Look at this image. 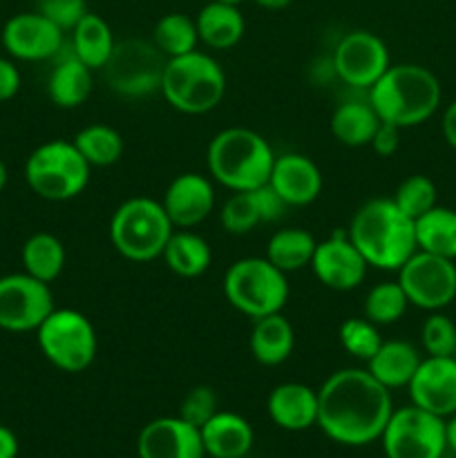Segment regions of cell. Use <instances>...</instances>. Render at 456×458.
Instances as JSON below:
<instances>
[{"mask_svg": "<svg viewBox=\"0 0 456 458\" xmlns=\"http://www.w3.org/2000/svg\"><path fill=\"white\" fill-rule=\"evenodd\" d=\"M268 186L286 206H308L322 192V170L316 161L300 152H286L273 161Z\"/></svg>", "mask_w": 456, "mask_h": 458, "instance_id": "44dd1931", "label": "cell"}, {"mask_svg": "<svg viewBox=\"0 0 456 458\" xmlns=\"http://www.w3.org/2000/svg\"><path fill=\"white\" fill-rule=\"evenodd\" d=\"M174 233L161 201L152 197H132L114 210L110 219V242L121 258L130 262H152L164 255Z\"/></svg>", "mask_w": 456, "mask_h": 458, "instance_id": "8992f818", "label": "cell"}, {"mask_svg": "<svg viewBox=\"0 0 456 458\" xmlns=\"http://www.w3.org/2000/svg\"><path fill=\"white\" fill-rule=\"evenodd\" d=\"M70 34V49L74 52V56L92 72L103 70L116 45L110 25L98 13L88 12Z\"/></svg>", "mask_w": 456, "mask_h": 458, "instance_id": "f1b7e54d", "label": "cell"}, {"mask_svg": "<svg viewBox=\"0 0 456 458\" xmlns=\"http://www.w3.org/2000/svg\"><path fill=\"white\" fill-rule=\"evenodd\" d=\"M54 309L52 289L45 282L25 271L0 277V329L12 334L36 331Z\"/></svg>", "mask_w": 456, "mask_h": 458, "instance_id": "4fadbf2b", "label": "cell"}, {"mask_svg": "<svg viewBox=\"0 0 456 458\" xmlns=\"http://www.w3.org/2000/svg\"><path fill=\"white\" fill-rule=\"evenodd\" d=\"M369 146L374 148V152L378 157L396 155L398 146H401V128L393 123H387V121H380Z\"/></svg>", "mask_w": 456, "mask_h": 458, "instance_id": "b9f144b4", "label": "cell"}, {"mask_svg": "<svg viewBox=\"0 0 456 458\" xmlns=\"http://www.w3.org/2000/svg\"><path fill=\"white\" fill-rule=\"evenodd\" d=\"M392 414V392L367 369L334 371L317 389L316 425L338 445L365 447L380 441Z\"/></svg>", "mask_w": 456, "mask_h": 458, "instance_id": "6da1fadb", "label": "cell"}, {"mask_svg": "<svg viewBox=\"0 0 456 458\" xmlns=\"http://www.w3.org/2000/svg\"><path fill=\"white\" fill-rule=\"evenodd\" d=\"M253 3L258 4V7H262V9H271V12H277V9L289 7L293 0H253Z\"/></svg>", "mask_w": 456, "mask_h": 458, "instance_id": "7dc6e473", "label": "cell"}, {"mask_svg": "<svg viewBox=\"0 0 456 458\" xmlns=\"http://www.w3.org/2000/svg\"><path fill=\"white\" fill-rule=\"evenodd\" d=\"M347 233L367 264L378 271H398L418 250L414 219L384 197L362 204Z\"/></svg>", "mask_w": 456, "mask_h": 458, "instance_id": "7a4b0ae2", "label": "cell"}, {"mask_svg": "<svg viewBox=\"0 0 456 458\" xmlns=\"http://www.w3.org/2000/svg\"><path fill=\"white\" fill-rule=\"evenodd\" d=\"M18 450H21V443L16 434L7 425H0V458H16Z\"/></svg>", "mask_w": 456, "mask_h": 458, "instance_id": "f6af8a7d", "label": "cell"}, {"mask_svg": "<svg viewBox=\"0 0 456 458\" xmlns=\"http://www.w3.org/2000/svg\"><path fill=\"white\" fill-rule=\"evenodd\" d=\"M63 49L56 56L58 63L47 79V94L56 107L74 110V107L83 106L92 94V70L85 63H80L72 49L70 56H65Z\"/></svg>", "mask_w": 456, "mask_h": 458, "instance_id": "484cf974", "label": "cell"}, {"mask_svg": "<svg viewBox=\"0 0 456 458\" xmlns=\"http://www.w3.org/2000/svg\"><path fill=\"white\" fill-rule=\"evenodd\" d=\"M22 271L27 276L36 277V280L52 284L56 277H61L63 268H65L67 253L63 242L52 233H34L27 237L21 250Z\"/></svg>", "mask_w": 456, "mask_h": 458, "instance_id": "4dcf8cb0", "label": "cell"}, {"mask_svg": "<svg viewBox=\"0 0 456 458\" xmlns=\"http://www.w3.org/2000/svg\"><path fill=\"white\" fill-rule=\"evenodd\" d=\"M36 12L49 18L63 31H72L88 13V4L85 0H36Z\"/></svg>", "mask_w": 456, "mask_h": 458, "instance_id": "60d3db41", "label": "cell"}, {"mask_svg": "<svg viewBox=\"0 0 456 458\" xmlns=\"http://www.w3.org/2000/svg\"><path fill=\"white\" fill-rule=\"evenodd\" d=\"M92 165L76 150L74 141L52 139L31 150L25 161V182L47 201H67L88 188Z\"/></svg>", "mask_w": 456, "mask_h": 458, "instance_id": "52a82bcc", "label": "cell"}, {"mask_svg": "<svg viewBox=\"0 0 456 458\" xmlns=\"http://www.w3.org/2000/svg\"><path fill=\"white\" fill-rule=\"evenodd\" d=\"M331 134L342 146L362 148L369 146L376 128L380 125V116L371 107L369 101H344L331 114Z\"/></svg>", "mask_w": 456, "mask_h": 458, "instance_id": "f546056e", "label": "cell"}, {"mask_svg": "<svg viewBox=\"0 0 456 458\" xmlns=\"http://www.w3.org/2000/svg\"><path fill=\"white\" fill-rule=\"evenodd\" d=\"M168 58L152 40L125 38L114 45L103 74L107 88L125 98H143L159 92Z\"/></svg>", "mask_w": 456, "mask_h": 458, "instance_id": "30bf717a", "label": "cell"}, {"mask_svg": "<svg viewBox=\"0 0 456 458\" xmlns=\"http://www.w3.org/2000/svg\"><path fill=\"white\" fill-rule=\"evenodd\" d=\"M137 454L139 458H206L199 428L182 416H161L143 425Z\"/></svg>", "mask_w": 456, "mask_h": 458, "instance_id": "ac0fdd59", "label": "cell"}, {"mask_svg": "<svg viewBox=\"0 0 456 458\" xmlns=\"http://www.w3.org/2000/svg\"><path fill=\"white\" fill-rule=\"evenodd\" d=\"M161 258L174 276L199 277L213 264V250H210L208 242L192 233L190 228H179L170 235Z\"/></svg>", "mask_w": 456, "mask_h": 458, "instance_id": "83f0119b", "label": "cell"}, {"mask_svg": "<svg viewBox=\"0 0 456 458\" xmlns=\"http://www.w3.org/2000/svg\"><path fill=\"white\" fill-rule=\"evenodd\" d=\"M250 353L264 367H277L291 358L295 349V331L280 313L258 318L249 338Z\"/></svg>", "mask_w": 456, "mask_h": 458, "instance_id": "4316f807", "label": "cell"}, {"mask_svg": "<svg viewBox=\"0 0 456 458\" xmlns=\"http://www.w3.org/2000/svg\"><path fill=\"white\" fill-rule=\"evenodd\" d=\"M420 343L427 356H454L456 353V325L450 316L434 311L420 329Z\"/></svg>", "mask_w": 456, "mask_h": 458, "instance_id": "f35d334b", "label": "cell"}, {"mask_svg": "<svg viewBox=\"0 0 456 458\" xmlns=\"http://www.w3.org/2000/svg\"><path fill=\"white\" fill-rule=\"evenodd\" d=\"M174 228H195L215 210V186L206 174L183 173L168 183L161 199Z\"/></svg>", "mask_w": 456, "mask_h": 458, "instance_id": "d6986e66", "label": "cell"}, {"mask_svg": "<svg viewBox=\"0 0 456 458\" xmlns=\"http://www.w3.org/2000/svg\"><path fill=\"white\" fill-rule=\"evenodd\" d=\"M331 63H334L335 76L356 89H369L392 65L384 40L367 30L344 34Z\"/></svg>", "mask_w": 456, "mask_h": 458, "instance_id": "5bb4252c", "label": "cell"}, {"mask_svg": "<svg viewBox=\"0 0 456 458\" xmlns=\"http://www.w3.org/2000/svg\"><path fill=\"white\" fill-rule=\"evenodd\" d=\"M36 340L45 360L65 374H80L98 352L97 329L76 309H54L36 329Z\"/></svg>", "mask_w": 456, "mask_h": 458, "instance_id": "9c48e42d", "label": "cell"}, {"mask_svg": "<svg viewBox=\"0 0 456 458\" xmlns=\"http://www.w3.org/2000/svg\"><path fill=\"white\" fill-rule=\"evenodd\" d=\"M215 3H226V4H240V3H244V0H215Z\"/></svg>", "mask_w": 456, "mask_h": 458, "instance_id": "681fc988", "label": "cell"}, {"mask_svg": "<svg viewBox=\"0 0 456 458\" xmlns=\"http://www.w3.org/2000/svg\"><path fill=\"white\" fill-rule=\"evenodd\" d=\"M152 43L156 45L165 58L183 56L188 52H195L197 43H199V34H197L195 18L188 13H165L156 21L155 30H152Z\"/></svg>", "mask_w": 456, "mask_h": 458, "instance_id": "e575fe53", "label": "cell"}, {"mask_svg": "<svg viewBox=\"0 0 456 458\" xmlns=\"http://www.w3.org/2000/svg\"><path fill=\"white\" fill-rule=\"evenodd\" d=\"M21 83L22 79L16 63H12L9 58H0V103L16 97L18 89H21Z\"/></svg>", "mask_w": 456, "mask_h": 458, "instance_id": "7bdbcfd3", "label": "cell"}, {"mask_svg": "<svg viewBox=\"0 0 456 458\" xmlns=\"http://www.w3.org/2000/svg\"><path fill=\"white\" fill-rule=\"evenodd\" d=\"M217 411V396H215L213 387H206V385L192 387L182 401V407H179V416L190 425H195V428H201Z\"/></svg>", "mask_w": 456, "mask_h": 458, "instance_id": "ab89813d", "label": "cell"}, {"mask_svg": "<svg viewBox=\"0 0 456 458\" xmlns=\"http://www.w3.org/2000/svg\"><path fill=\"white\" fill-rule=\"evenodd\" d=\"M338 338H340V344H342V349L349 353V356L365 362L369 360V358L378 352L380 344H383L378 325L367 320L365 316L347 318V320L340 325Z\"/></svg>", "mask_w": 456, "mask_h": 458, "instance_id": "74e56055", "label": "cell"}, {"mask_svg": "<svg viewBox=\"0 0 456 458\" xmlns=\"http://www.w3.org/2000/svg\"><path fill=\"white\" fill-rule=\"evenodd\" d=\"M410 300H407L402 286L396 282H380L367 293L365 298V318L374 325H396L405 316Z\"/></svg>", "mask_w": 456, "mask_h": 458, "instance_id": "d590c367", "label": "cell"}, {"mask_svg": "<svg viewBox=\"0 0 456 458\" xmlns=\"http://www.w3.org/2000/svg\"><path fill=\"white\" fill-rule=\"evenodd\" d=\"M72 141L92 168H107L123 157V137L119 130L110 128V125H85Z\"/></svg>", "mask_w": 456, "mask_h": 458, "instance_id": "836d02e7", "label": "cell"}, {"mask_svg": "<svg viewBox=\"0 0 456 458\" xmlns=\"http://www.w3.org/2000/svg\"><path fill=\"white\" fill-rule=\"evenodd\" d=\"M199 432L208 458H244L253 450V425L235 411H217Z\"/></svg>", "mask_w": 456, "mask_h": 458, "instance_id": "603a6c76", "label": "cell"}, {"mask_svg": "<svg viewBox=\"0 0 456 458\" xmlns=\"http://www.w3.org/2000/svg\"><path fill=\"white\" fill-rule=\"evenodd\" d=\"M454 358H456V353H454Z\"/></svg>", "mask_w": 456, "mask_h": 458, "instance_id": "f907efd6", "label": "cell"}, {"mask_svg": "<svg viewBox=\"0 0 456 458\" xmlns=\"http://www.w3.org/2000/svg\"><path fill=\"white\" fill-rule=\"evenodd\" d=\"M392 199L407 217L416 222L420 215L436 206V183L427 174H411V177L402 179Z\"/></svg>", "mask_w": 456, "mask_h": 458, "instance_id": "8d00e7d4", "label": "cell"}, {"mask_svg": "<svg viewBox=\"0 0 456 458\" xmlns=\"http://www.w3.org/2000/svg\"><path fill=\"white\" fill-rule=\"evenodd\" d=\"M316 246V237L304 228H280L268 240L264 258L280 271L295 273L311 267Z\"/></svg>", "mask_w": 456, "mask_h": 458, "instance_id": "d6a6232c", "label": "cell"}, {"mask_svg": "<svg viewBox=\"0 0 456 458\" xmlns=\"http://www.w3.org/2000/svg\"><path fill=\"white\" fill-rule=\"evenodd\" d=\"M441 130H443V139L447 141V146H450L452 150H456V101H452L450 106L445 107V112H443Z\"/></svg>", "mask_w": 456, "mask_h": 458, "instance_id": "ee69618b", "label": "cell"}, {"mask_svg": "<svg viewBox=\"0 0 456 458\" xmlns=\"http://www.w3.org/2000/svg\"><path fill=\"white\" fill-rule=\"evenodd\" d=\"M398 284L411 307L429 313L441 311L456 302V264L454 259L416 250L398 268Z\"/></svg>", "mask_w": 456, "mask_h": 458, "instance_id": "7c38bea8", "label": "cell"}, {"mask_svg": "<svg viewBox=\"0 0 456 458\" xmlns=\"http://www.w3.org/2000/svg\"><path fill=\"white\" fill-rule=\"evenodd\" d=\"M195 25L199 43H204L210 49H217V52L235 47L244 38L246 31V21L240 7L215 3V0H210L208 4L199 9V13L195 16Z\"/></svg>", "mask_w": 456, "mask_h": 458, "instance_id": "d4e9b609", "label": "cell"}, {"mask_svg": "<svg viewBox=\"0 0 456 458\" xmlns=\"http://www.w3.org/2000/svg\"><path fill=\"white\" fill-rule=\"evenodd\" d=\"M445 441H447V450L452 454H456V414H452L450 419H445Z\"/></svg>", "mask_w": 456, "mask_h": 458, "instance_id": "bcb514c9", "label": "cell"}, {"mask_svg": "<svg viewBox=\"0 0 456 458\" xmlns=\"http://www.w3.org/2000/svg\"><path fill=\"white\" fill-rule=\"evenodd\" d=\"M441 81L432 70L416 63L389 65L387 72L369 88V103L380 121L401 130L425 123L441 106Z\"/></svg>", "mask_w": 456, "mask_h": 458, "instance_id": "3957f363", "label": "cell"}, {"mask_svg": "<svg viewBox=\"0 0 456 458\" xmlns=\"http://www.w3.org/2000/svg\"><path fill=\"white\" fill-rule=\"evenodd\" d=\"M387 458H443L447 452L445 419L416 405L393 410L380 437Z\"/></svg>", "mask_w": 456, "mask_h": 458, "instance_id": "8fae6325", "label": "cell"}, {"mask_svg": "<svg viewBox=\"0 0 456 458\" xmlns=\"http://www.w3.org/2000/svg\"><path fill=\"white\" fill-rule=\"evenodd\" d=\"M414 228L418 250L456 259V210L436 204L416 219Z\"/></svg>", "mask_w": 456, "mask_h": 458, "instance_id": "1f68e13d", "label": "cell"}, {"mask_svg": "<svg viewBox=\"0 0 456 458\" xmlns=\"http://www.w3.org/2000/svg\"><path fill=\"white\" fill-rule=\"evenodd\" d=\"M224 298L246 318L280 313L289 300L286 273L266 258H241L224 273Z\"/></svg>", "mask_w": 456, "mask_h": 458, "instance_id": "ba28073f", "label": "cell"}, {"mask_svg": "<svg viewBox=\"0 0 456 458\" xmlns=\"http://www.w3.org/2000/svg\"><path fill=\"white\" fill-rule=\"evenodd\" d=\"M286 208L289 206L280 199V195L268 183H264L255 191L232 192L219 210V222L231 235H246L259 224H273L282 219Z\"/></svg>", "mask_w": 456, "mask_h": 458, "instance_id": "ffe728a7", "label": "cell"}, {"mask_svg": "<svg viewBox=\"0 0 456 458\" xmlns=\"http://www.w3.org/2000/svg\"><path fill=\"white\" fill-rule=\"evenodd\" d=\"M311 271L326 289L351 291L365 282L369 264L356 249V244L349 240V233L338 231L326 240L317 242Z\"/></svg>", "mask_w": 456, "mask_h": 458, "instance_id": "2e32d148", "label": "cell"}, {"mask_svg": "<svg viewBox=\"0 0 456 458\" xmlns=\"http://www.w3.org/2000/svg\"><path fill=\"white\" fill-rule=\"evenodd\" d=\"M206 458H208V456H206Z\"/></svg>", "mask_w": 456, "mask_h": 458, "instance_id": "816d5d0a", "label": "cell"}, {"mask_svg": "<svg viewBox=\"0 0 456 458\" xmlns=\"http://www.w3.org/2000/svg\"><path fill=\"white\" fill-rule=\"evenodd\" d=\"M407 392L411 405L441 419H450L456 414V358H423L414 378L407 385Z\"/></svg>", "mask_w": 456, "mask_h": 458, "instance_id": "e0dca14e", "label": "cell"}, {"mask_svg": "<svg viewBox=\"0 0 456 458\" xmlns=\"http://www.w3.org/2000/svg\"><path fill=\"white\" fill-rule=\"evenodd\" d=\"M159 92L183 114H206L222 103L226 74L210 54L195 49L165 61Z\"/></svg>", "mask_w": 456, "mask_h": 458, "instance_id": "5b68a950", "label": "cell"}, {"mask_svg": "<svg viewBox=\"0 0 456 458\" xmlns=\"http://www.w3.org/2000/svg\"><path fill=\"white\" fill-rule=\"evenodd\" d=\"M7 182H9V170H7V165H4V161L0 159V192L4 191Z\"/></svg>", "mask_w": 456, "mask_h": 458, "instance_id": "c3c4849f", "label": "cell"}, {"mask_svg": "<svg viewBox=\"0 0 456 458\" xmlns=\"http://www.w3.org/2000/svg\"><path fill=\"white\" fill-rule=\"evenodd\" d=\"M0 43L18 61H49L65 47V31L40 12H25L4 22Z\"/></svg>", "mask_w": 456, "mask_h": 458, "instance_id": "9a60e30c", "label": "cell"}, {"mask_svg": "<svg viewBox=\"0 0 456 458\" xmlns=\"http://www.w3.org/2000/svg\"><path fill=\"white\" fill-rule=\"evenodd\" d=\"M268 419L286 432H304L317 423V392L304 383H280L266 401Z\"/></svg>", "mask_w": 456, "mask_h": 458, "instance_id": "7402d4cb", "label": "cell"}, {"mask_svg": "<svg viewBox=\"0 0 456 458\" xmlns=\"http://www.w3.org/2000/svg\"><path fill=\"white\" fill-rule=\"evenodd\" d=\"M420 353L407 340H387L378 347V352L367 360V371L378 380L383 387L402 389L414 378L420 365Z\"/></svg>", "mask_w": 456, "mask_h": 458, "instance_id": "cb8c5ba5", "label": "cell"}, {"mask_svg": "<svg viewBox=\"0 0 456 458\" xmlns=\"http://www.w3.org/2000/svg\"><path fill=\"white\" fill-rule=\"evenodd\" d=\"M273 148L259 132L249 128H226L208 143L210 177L232 192L255 191L271 177Z\"/></svg>", "mask_w": 456, "mask_h": 458, "instance_id": "277c9868", "label": "cell"}]
</instances>
